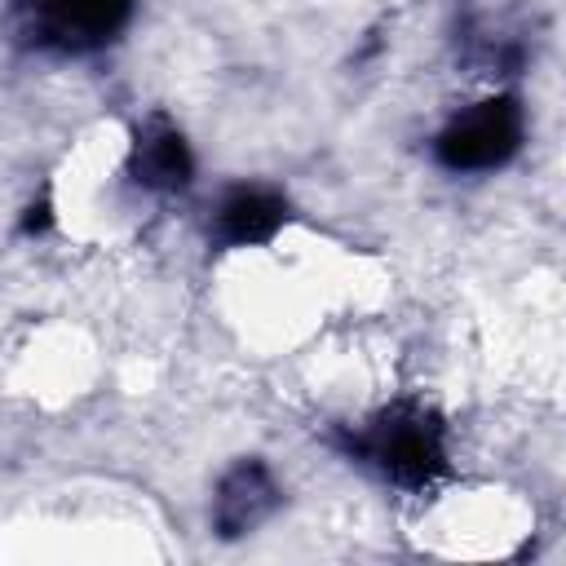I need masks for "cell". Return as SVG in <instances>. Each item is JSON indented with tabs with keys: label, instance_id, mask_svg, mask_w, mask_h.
<instances>
[{
	"label": "cell",
	"instance_id": "6da1fadb",
	"mask_svg": "<svg viewBox=\"0 0 566 566\" xmlns=\"http://www.w3.org/2000/svg\"><path fill=\"white\" fill-rule=\"evenodd\" d=\"M522 142V111L513 97H491L464 111L442 137L438 159L447 168H495L504 164Z\"/></svg>",
	"mask_w": 566,
	"mask_h": 566
},
{
	"label": "cell",
	"instance_id": "7a4b0ae2",
	"mask_svg": "<svg viewBox=\"0 0 566 566\" xmlns=\"http://www.w3.org/2000/svg\"><path fill=\"white\" fill-rule=\"evenodd\" d=\"M367 451L402 486H424L442 469V433L420 411H394V416H385L376 424Z\"/></svg>",
	"mask_w": 566,
	"mask_h": 566
},
{
	"label": "cell",
	"instance_id": "3957f363",
	"mask_svg": "<svg viewBox=\"0 0 566 566\" xmlns=\"http://www.w3.org/2000/svg\"><path fill=\"white\" fill-rule=\"evenodd\" d=\"M128 4L133 0H27L44 40L66 44V49H88V44L111 40L124 27Z\"/></svg>",
	"mask_w": 566,
	"mask_h": 566
},
{
	"label": "cell",
	"instance_id": "277c9868",
	"mask_svg": "<svg viewBox=\"0 0 566 566\" xmlns=\"http://www.w3.org/2000/svg\"><path fill=\"white\" fill-rule=\"evenodd\" d=\"M274 509V482L261 464H239L226 482H221V495H217V526L221 535H243L252 531L265 513Z\"/></svg>",
	"mask_w": 566,
	"mask_h": 566
},
{
	"label": "cell",
	"instance_id": "5b68a950",
	"mask_svg": "<svg viewBox=\"0 0 566 566\" xmlns=\"http://www.w3.org/2000/svg\"><path fill=\"white\" fill-rule=\"evenodd\" d=\"M283 212H287L283 199L270 195V190H234L221 203L217 226H221V234L230 243H261L283 226Z\"/></svg>",
	"mask_w": 566,
	"mask_h": 566
},
{
	"label": "cell",
	"instance_id": "8992f818",
	"mask_svg": "<svg viewBox=\"0 0 566 566\" xmlns=\"http://www.w3.org/2000/svg\"><path fill=\"white\" fill-rule=\"evenodd\" d=\"M137 172H142V181L164 186V190L186 186L190 181V150H186L181 133L168 128V124L146 128L137 137Z\"/></svg>",
	"mask_w": 566,
	"mask_h": 566
},
{
	"label": "cell",
	"instance_id": "52a82bcc",
	"mask_svg": "<svg viewBox=\"0 0 566 566\" xmlns=\"http://www.w3.org/2000/svg\"><path fill=\"white\" fill-rule=\"evenodd\" d=\"M44 221H49V208L40 203V208H31V217H27V230H44Z\"/></svg>",
	"mask_w": 566,
	"mask_h": 566
}]
</instances>
